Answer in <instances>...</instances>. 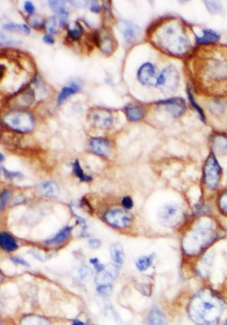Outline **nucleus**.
<instances>
[{
    "label": "nucleus",
    "mask_w": 227,
    "mask_h": 325,
    "mask_svg": "<svg viewBox=\"0 0 227 325\" xmlns=\"http://www.w3.org/2000/svg\"><path fill=\"white\" fill-rule=\"evenodd\" d=\"M112 285L110 284H101L97 287L98 293L101 295H109L112 293Z\"/></svg>",
    "instance_id": "f704fd0d"
},
{
    "label": "nucleus",
    "mask_w": 227,
    "mask_h": 325,
    "mask_svg": "<svg viewBox=\"0 0 227 325\" xmlns=\"http://www.w3.org/2000/svg\"><path fill=\"white\" fill-rule=\"evenodd\" d=\"M155 75V67L151 63H145L140 67L137 73V78L143 85L149 84Z\"/></svg>",
    "instance_id": "2eb2a0df"
},
{
    "label": "nucleus",
    "mask_w": 227,
    "mask_h": 325,
    "mask_svg": "<svg viewBox=\"0 0 227 325\" xmlns=\"http://www.w3.org/2000/svg\"><path fill=\"white\" fill-rule=\"evenodd\" d=\"M202 180L207 190L214 192L218 188L222 176V168L216 157L211 152L203 167Z\"/></svg>",
    "instance_id": "423d86ee"
},
{
    "label": "nucleus",
    "mask_w": 227,
    "mask_h": 325,
    "mask_svg": "<svg viewBox=\"0 0 227 325\" xmlns=\"http://www.w3.org/2000/svg\"><path fill=\"white\" fill-rule=\"evenodd\" d=\"M216 206L219 212L227 218V189L218 194L216 200Z\"/></svg>",
    "instance_id": "5701e85b"
},
{
    "label": "nucleus",
    "mask_w": 227,
    "mask_h": 325,
    "mask_svg": "<svg viewBox=\"0 0 227 325\" xmlns=\"http://www.w3.org/2000/svg\"><path fill=\"white\" fill-rule=\"evenodd\" d=\"M73 172H74L75 176L78 177L82 181L88 182V181L92 180V176L84 174V171H83L82 167H81L80 161L78 160L75 161L73 163Z\"/></svg>",
    "instance_id": "cd10ccee"
},
{
    "label": "nucleus",
    "mask_w": 227,
    "mask_h": 325,
    "mask_svg": "<svg viewBox=\"0 0 227 325\" xmlns=\"http://www.w3.org/2000/svg\"><path fill=\"white\" fill-rule=\"evenodd\" d=\"M23 29H24V32L27 33H30V30H29V27L27 25L23 24Z\"/></svg>",
    "instance_id": "8fccbe9b"
},
{
    "label": "nucleus",
    "mask_w": 227,
    "mask_h": 325,
    "mask_svg": "<svg viewBox=\"0 0 227 325\" xmlns=\"http://www.w3.org/2000/svg\"><path fill=\"white\" fill-rule=\"evenodd\" d=\"M79 89L80 88L76 84H72L70 86H66V87L63 88L58 97L59 103H62L68 96L77 93Z\"/></svg>",
    "instance_id": "a878e982"
},
{
    "label": "nucleus",
    "mask_w": 227,
    "mask_h": 325,
    "mask_svg": "<svg viewBox=\"0 0 227 325\" xmlns=\"http://www.w3.org/2000/svg\"><path fill=\"white\" fill-rule=\"evenodd\" d=\"M157 104L165 106L167 112L174 118L180 117L186 110V103L182 98L174 97L165 100H160Z\"/></svg>",
    "instance_id": "9d476101"
},
{
    "label": "nucleus",
    "mask_w": 227,
    "mask_h": 325,
    "mask_svg": "<svg viewBox=\"0 0 227 325\" xmlns=\"http://www.w3.org/2000/svg\"><path fill=\"white\" fill-rule=\"evenodd\" d=\"M212 153L215 156H224L227 155V135L215 134L210 141Z\"/></svg>",
    "instance_id": "9b49d317"
},
{
    "label": "nucleus",
    "mask_w": 227,
    "mask_h": 325,
    "mask_svg": "<svg viewBox=\"0 0 227 325\" xmlns=\"http://www.w3.org/2000/svg\"><path fill=\"white\" fill-rule=\"evenodd\" d=\"M49 6L55 13L61 14V15H67L68 11H66L64 4L61 1H49Z\"/></svg>",
    "instance_id": "c85d7f7f"
},
{
    "label": "nucleus",
    "mask_w": 227,
    "mask_h": 325,
    "mask_svg": "<svg viewBox=\"0 0 227 325\" xmlns=\"http://www.w3.org/2000/svg\"><path fill=\"white\" fill-rule=\"evenodd\" d=\"M120 29L128 43L135 42L141 35V29L129 21H124L120 24Z\"/></svg>",
    "instance_id": "f8f14e48"
},
{
    "label": "nucleus",
    "mask_w": 227,
    "mask_h": 325,
    "mask_svg": "<svg viewBox=\"0 0 227 325\" xmlns=\"http://www.w3.org/2000/svg\"><path fill=\"white\" fill-rule=\"evenodd\" d=\"M24 8L25 11H26L29 14H30V15L33 14V12L35 11V8L33 7L32 3H30V2H25Z\"/></svg>",
    "instance_id": "c03bdc74"
},
{
    "label": "nucleus",
    "mask_w": 227,
    "mask_h": 325,
    "mask_svg": "<svg viewBox=\"0 0 227 325\" xmlns=\"http://www.w3.org/2000/svg\"><path fill=\"white\" fill-rule=\"evenodd\" d=\"M72 228L68 226V227L64 228V229L59 232L56 235L53 236L51 239L47 240L45 243L47 245L54 246L62 244L63 242L66 241L67 238L70 235L71 231H72Z\"/></svg>",
    "instance_id": "aec40b11"
},
{
    "label": "nucleus",
    "mask_w": 227,
    "mask_h": 325,
    "mask_svg": "<svg viewBox=\"0 0 227 325\" xmlns=\"http://www.w3.org/2000/svg\"><path fill=\"white\" fill-rule=\"evenodd\" d=\"M147 325H166L167 317L159 308H154L150 311L147 317Z\"/></svg>",
    "instance_id": "f3484780"
},
{
    "label": "nucleus",
    "mask_w": 227,
    "mask_h": 325,
    "mask_svg": "<svg viewBox=\"0 0 227 325\" xmlns=\"http://www.w3.org/2000/svg\"><path fill=\"white\" fill-rule=\"evenodd\" d=\"M187 95H188L189 100H190L191 105H192L193 107L196 110L197 112H198L199 116H200L201 119L202 120V121L205 122V116L204 112H203V110L201 109L200 106L197 105V102H195V98L193 97V94L191 93L190 90H188V91H187Z\"/></svg>",
    "instance_id": "2f4dec72"
},
{
    "label": "nucleus",
    "mask_w": 227,
    "mask_h": 325,
    "mask_svg": "<svg viewBox=\"0 0 227 325\" xmlns=\"http://www.w3.org/2000/svg\"><path fill=\"white\" fill-rule=\"evenodd\" d=\"M21 325H51L48 320L37 316L25 317L21 321Z\"/></svg>",
    "instance_id": "bb28decb"
},
{
    "label": "nucleus",
    "mask_w": 227,
    "mask_h": 325,
    "mask_svg": "<svg viewBox=\"0 0 227 325\" xmlns=\"http://www.w3.org/2000/svg\"><path fill=\"white\" fill-rule=\"evenodd\" d=\"M0 245L5 251L7 252L15 251L18 248L15 238L6 232H3L0 234Z\"/></svg>",
    "instance_id": "6ab92c4d"
},
{
    "label": "nucleus",
    "mask_w": 227,
    "mask_h": 325,
    "mask_svg": "<svg viewBox=\"0 0 227 325\" xmlns=\"http://www.w3.org/2000/svg\"><path fill=\"white\" fill-rule=\"evenodd\" d=\"M90 145L92 151L100 157H106L109 155L110 145L107 139L96 137L92 139Z\"/></svg>",
    "instance_id": "ddd939ff"
},
{
    "label": "nucleus",
    "mask_w": 227,
    "mask_h": 325,
    "mask_svg": "<svg viewBox=\"0 0 227 325\" xmlns=\"http://www.w3.org/2000/svg\"><path fill=\"white\" fill-rule=\"evenodd\" d=\"M3 158H4V157H3ZM1 162H3V154H1Z\"/></svg>",
    "instance_id": "3c124183"
},
{
    "label": "nucleus",
    "mask_w": 227,
    "mask_h": 325,
    "mask_svg": "<svg viewBox=\"0 0 227 325\" xmlns=\"http://www.w3.org/2000/svg\"><path fill=\"white\" fill-rule=\"evenodd\" d=\"M10 196H11V191L5 190L2 193L1 198H0V207H1V210L5 208V205L7 204L8 201L9 200Z\"/></svg>",
    "instance_id": "c9c22d12"
},
{
    "label": "nucleus",
    "mask_w": 227,
    "mask_h": 325,
    "mask_svg": "<svg viewBox=\"0 0 227 325\" xmlns=\"http://www.w3.org/2000/svg\"><path fill=\"white\" fill-rule=\"evenodd\" d=\"M100 47H101L102 51L105 54L110 53L112 50V40L109 37H104L101 42H100Z\"/></svg>",
    "instance_id": "72a5a7b5"
},
{
    "label": "nucleus",
    "mask_w": 227,
    "mask_h": 325,
    "mask_svg": "<svg viewBox=\"0 0 227 325\" xmlns=\"http://www.w3.org/2000/svg\"><path fill=\"white\" fill-rule=\"evenodd\" d=\"M3 123L9 129L18 133H26L32 131L35 126L34 118L29 112L13 110L3 117Z\"/></svg>",
    "instance_id": "39448f33"
},
{
    "label": "nucleus",
    "mask_w": 227,
    "mask_h": 325,
    "mask_svg": "<svg viewBox=\"0 0 227 325\" xmlns=\"http://www.w3.org/2000/svg\"><path fill=\"white\" fill-rule=\"evenodd\" d=\"M80 274L83 279H86L91 277L92 271H91V270L89 269L88 267H84L81 270Z\"/></svg>",
    "instance_id": "a19ab883"
},
{
    "label": "nucleus",
    "mask_w": 227,
    "mask_h": 325,
    "mask_svg": "<svg viewBox=\"0 0 227 325\" xmlns=\"http://www.w3.org/2000/svg\"><path fill=\"white\" fill-rule=\"evenodd\" d=\"M76 24L78 28L68 29V35L72 40L78 41L80 40L81 37H82L84 28H83L82 25L80 23L77 22Z\"/></svg>",
    "instance_id": "c756f323"
},
{
    "label": "nucleus",
    "mask_w": 227,
    "mask_h": 325,
    "mask_svg": "<svg viewBox=\"0 0 227 325\" xmlns=\"http://www.w3.org/2000/svg\"><path fill=\"white\" fill-rule=\"evenodd\" d=\"M88 245L91 248H92V249H98V248H99L100 245H101V241H100V240L96 239V238H94V239H90L89 240Z\"/></svg>",
    "instance_id": "79ce46f5"
},
{
    "label": "nucleus",
    "mask_w": 227,
    "mask_h": 325,
    "mask_svg": "<svg viewBox=\"0 0 227 325\" xmlns=\"http://www.w3.org/2000/svg\"><path fill=\"white\" fill-rule=\"evenodd\" d=\"M112 261L118 265H122L124 261L123 246L119 243L112 244L110 249Z\"/></svg>",
    "instance_id": "412c9836"
},
{
    "label": "nucleus",
    "mask_w": 227,
    "mask_h": 325,
    "mask_svg": "<svg viewBox=\"0 0 227 325\" xmlns=\"http://www.w3.org/2000/svg\"><path fill=\"white\" fill-rule=\"evenodd\" d=\"M225 307L222 297L213 290L205 288L197 293L189 303V316L199 325H216Z\"/></svg>",
    "instance_id": "20e7f679"
},
{
    "label": "nucleus",
    "mask_w": 227,
    "mask_h": 325,
    "mask_svg": "<svg viewBox=\"0 0 227 325\" xmlns=\"http://www.w3.org/2000/svg\"><path fill=\"white\" fill-rule=\"evenodd\" d=\"M5 28L10 31H24V29H23V25H19L18 24H16V23H9V24L5 25Z\"/></svg>",
    "instance_id": "ea45409f"
},
{
    "label": "nucleus",
    "mask_w": 227,
    "mask_h": 325,
    "mask_svg": "<svg viewBox=\"0 0 227 325\" xmlns=\"http://www.w3.org/2000/svg\"><path fill=\"white\" fill-rule=\"evenodd\" d=\"M125 114L128 121L137 122L141 121L145 116V110L141 106L132 105L126 108Z\"/></svg>",
    "instance_id": "a211bd4d"
},
{
    "label": "nucleus",
    "mask_w": 227,
    "mask_h": 325,
    "mask_svg": "<svg viewBox=\"0 0 227 325\" xmlns=\"http://www.w3.org/2000/svg\"><path fill=\"white\" fill-rule=\"evenodd\" d=\"M117 275V267H114V266H110L106 269H104L103 271L98 273L96 279L100 285L109 284L110 281L114 280Z\"/></svg>",
    "instance_id": "dca6fc26"
},
{
    "label": "nucleus",
    "mask_w": 227,
    "mask_h": 325,
    "mask_svg": "<svg viewBox=\"0 0 227 325\" xmlns=\"http://www.w3.org/2000/svg\"><path fill=\"white\" fill-rule=\"evenodd\" d=\"M179 81L178 71L174 66H169L162 71L157 79V85L163 90V91L169 93L176 89Z\"/></svg>",
    "instance_id": "6e6552de"
},
{
    "label": "nucleus",
    "mask_w": 227,
    "mask_h": 325,
    "mask_svg": "<svg viewBox=\"0 0 227 325\" xmlns=\"http://www.w3.org/2000/svg\"><path fill=\"white\" fill-rule=\"evenodd\" d=\"M104 220L110 226L116 228H125L131 224L132 216L125 210L114 209L108 210L104 215Z\"/></svg>",
    "instance_id": "1a4fd4ad"
},
{
    "label": "nucleus",
    "mask_w": 227,
    "mask_h": 325,
    "mask_svg": "<svg viewBox=\"0 0 227 325\" xmlns=\"http://www.w3.org/2000/svg\"><path fill=\"white\" fill-rule=\"evenodd\" d=\"M11 259V261L13 262V263L18 264V265L25 266V267H29V264L27 263V262L25 261V260L21 259V258L12 257Z\"/></svg>",
    "instance_id": "37998d69"
},
{
    "label": "nucleus",
    "mask_w": 227,
    "mask_h": 325,
    "mask_svg": "<svg viewBox=\"0 0 227 325\" xmlns=\"http://www.w3.org/2000/svg\"><path fill=\"white\" fill-rule=\"evenodd\" d=\"M185 212L182 206L175 203L163 205L158 212V221L164 227L173 228L182 223Z\"/></svg>",
    "instance_id": "0eeeda50"
},
{
    "label": "nucleus",
    "mask_w": 227,
    "mask_h": 325,
    "mask_svg": "<svg viewBox=\"0 0 227 325\" xmlns=\"http://www.w3.org/2000/svg\"><path fill=\"white\" fill-rule=\"evenodd\" d=\"M224 325H227V320L226 321V322L224 323Z\"/></svg>",
    "instance_id": "603ef678"
},
{
    "label": "nucleus",
    "mask_w": 227,
    "mask_h": 325,
    "mask_svg": "<svg viewBox=\"0 0 227 325\" xmlns=\"http://www.w3.org/2000/svg\"><path fill=\"white\" fill-rule=\"evenodd\" d=\"M155 256L151 254L149 256H141L136 261V267L139 271H147L153 265Z\"/></svg>",
    "instance_id": "b1692460"
},
{
    "label": "nucleus",
    "mask_w": 227,
    "mask_h": 325,
    "mask_svg": "<svg viewBox=\"0 0 227 325\" xmlns=\"http://www.w3.org/2000/svg\"><path fill=\"white\" fill-rule=\"evenodd\" d=\"M122 204L124 208H126V209H132V207H133L134 205L133 201H132V198H130V197L126 196L124 197L123 199H122Z\"/></svg>",
    "instance_id": "58836bf2"
},
{
    "label": "nucleus",
    "mask_w": 227,
    "mask_h": 325,
    "mask_svg": "<svg viewBox=\"0 0 227 325\" xmlns=\"http://www.w3.org/2000/svg\"><path fill=\"white\" fill-rule=\"evenodd\" d=\"M191 63L193 82L201 93L227 96V47L212 45L201 49Z\"/></svg>",
    "instance_id": "f257e3e1"
},
{
    "label": "nucleus",
    "mask_w": 227,
    "mask_h": 325,
    "mask_svg": "<svg viewBox=\"0 0 227 325\" xmlns=\"http://www.w3.org/2000/svg\"><path fill=\"white\" fill-rule=\"evenodd\" d=\"M71 325H85V324L81 320H74V322H73L72 324Z\"/></svg>",
    "instance_id": "09e8293b"
},
{
    "label": "nucleus",
    "mask_w": 227,
    "mask_h": 325,
    "mask_svg": "<svg viewBox=\"0 0 227 325\" xmlns=\"http://www.w3.org/2000/svg\"><path fill=\"white\" fill-rule=\"evenodd\" d=\"M90 263L94 266V269H95L96 271L98 272V273H100V272L103 271V270L105 269L104 265L100 264L99 260L96 259V258L90 259Z\"/></svg>",
    "instance_id": "e433bc0d"
},
{
    "label": "nucleus",
    "mask_w": 227,
    "mask_h": 325,
    "mask_svg": "<svg viewBox=\"0 0 227 325\" xmlns=\"http://www.w3.org/2000/svg\"><path fill=\"white\" fill-rule=\"evenodd\" d=\"M155 43L161 50L173 56H182L192 47L186 25L178 19H169L155 31Z\"/></svg>",
    "instance_id": "7ed1b4c3"
},
{
    "label": "nucleus",
    "mask_w": 227,
    "mask_h": 325,
    "mask_svg": "<svg viewBox=\"0 0 227 325\" xmlns=\"http://www.w3.org/2000/svg\"><path fill=\"white\" fill-rule=\"evenodd\" d=\"M3 171L5 173V176L9 177V178H14V177L20 176L21 174L19 172H9L5 168H3Z\"/></svg>",
    "instance_id": "a18cd8bd"
},
{
    "label": "nucleus",
    "mask_w": 227,
    "mask_h": 325,
    "mask_svg": "<svg viewBox=\"0 0 227 325\" xmlns=\"http://www.w3.org/2000/svg\"><path fill=\"white\" fill-rule=\"evenodd\" d=\"M219 237L220 229L216 221L209 216H201L183 234L181 247L185 255L196 257L208 249Z\"/></svg>",
    "instance_id": "f03ea898"
},
{
    "label": "nucleus",
    "mask_w": 227,
    "mask_h": 325,
    "mask_svg": "<svg viewBox=\"0 0 227 325\" xmlns=\"http://www.w3.org/2000/svg\"><path fill=\"white\" fill-rule=\"evenodd\" d=\"M28 22L31 26L35 29L42 28L45 25V23L43 21L42 18L36 15L29 16Z\"/></svg>",
    "instance_id": "7c9ffc66"
},
{
    "label": "nucleus",
    "mask_w": 227,
    "mask_h": 325,
    "mask_svg": "<svg viewBox=\"0 0 227 325\" xmlns=\"http://www.w3.org/2000/svg\"><path fill=\"white\" fill-rule=\"evenodd\" d=\"M205 5H206L209 11L212 13H217L220 9L218 4L214 3V2H205Z\"/></svg>",
    "instance_id": "4c0bfd02"
},
{
    "label": "nucleus",
    "mask_w": 227,
    "mask_h": 325,
    "mask_svg": "<svg viewBox=\"0 0 227 325\" xmlns=\"http://www.w3.org/2000/svg\"><path fill=\"white\" fill-rule=\"evenodd\" d=\"M94 121L96 127L107 128L110 124V117L105 113V112H102L101 114L99 113L94 114Z\"/></svg>",
    "instance_id": "393cba45"
},
{
    "label": "nucleus",
    "mask_w": 227,
    "mask_h": 325,
    "mask_svg": "<svg viewBox=\"0 0 227 325\" xmlns=\"http://www.w3.org/2000/svg\"><path fill=\"white\" fill-rule=\"evenodd\" d=\"M91 11L94 13H98L100 11V7L98 4H92L90 8Z\"/></svg>",
    "instance_id": "de8ad7c7"
},
{
    "label": "nucleus",
    "mask_w": 227,
    "mask_h": 325,
    "mask_svg": "<svg viewBox=\"0 0 227 325\" xmlns=\"http://www.w3.org/2000/svg\"><path fill=\"white\" fill-rule=\"evenodd\" d=\"M37 192L45 198H55L60 195V190L59 185L54 181H47L39 185Z\"/></svg>",
    "instance_id": "4468645a"
},
{
    "label": "nucleus",
    "mask_w": 227,
    "mask_h": 325,
    "mask_svg": "<svg viewBox=\"0 0 227 325\" xmlns=\"http://www.w3.org/2000/svg\"><path fill=\"white\" fill-rule=\"evenodd\" d=\"M202 37H196L197 41L200 44L208 45L220 40V35L212 29H204Z\"/></svg>",
    "instance_id": "4be33fe9"
},
{
    "label": "nucleus",
    "mask_w": 227,
    "mask_h": 325,
    "mask_svg": "<svg viewBox=\"0 0 227 325\" xmlns=\"http://www.w3.org/2000/svg\"><path fill=\"white\" fill-rule=\"evenodd\" d=\"M57 19L55 17H50L45 22V26L47 31L51 34H55L57 32Z\"/></svg>",
    "instance_id": "473e14b6"
},
{
    "label": "nucleus",
    "mask_w": 227,
    "mask_h": 325,
    "mask_svg": "<svg viewBox=\"0 0 227 325\" xmlns=\"http://www.w3.org/2000/svg\"><path fill=\"white\" fill-rule=\"evenodd\" d=\"M43 41L45 43H48V44H53L55 43L54 39L52 37H51L50 35H45L43 37Z\"/></svg>",
    "instance_id": "49530a36"
}]
</instances>
